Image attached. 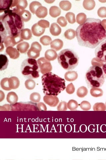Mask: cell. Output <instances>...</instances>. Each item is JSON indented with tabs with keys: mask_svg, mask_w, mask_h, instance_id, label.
Wrapping results in <instances>:
<instances>
[{
	"mask_svg": "<svg viewBox=\"0 0 106 160\" xmlns=\"http://www.w3.org/2000/svg\"><path fill=\"white\" fill-rule=\"evenodd\" d=\"M78 44L80 46L94 49L106 40V31L99 19L89 18L76 30Z\"/></svg>",
	"mask_w": 106,
	"mask_h": 160,
	"instance_id": "obj_1",
	"label": "cell"
},
{
	"mask_svg": "<svg viewBox=\"0 0 106 160\" xmlns=\"http://www.w3.org/2000/svg\"><path fill=\"white\" fill-rule=\"evenodd\" d=\"M4 13L0 17V25L4 27L9 35L16 37L20 35L25 24L19 14L11 9Z\"/></svg>",
	"mask_w": 106,
	"mask_h": 160,
	"instance_id": "obj_2",
	"label": "cell"
},
{
	"mask_svg": "<svg viewBox=\"0 0 106 160\" xmlns=\"http://www.w3.org/2000/svg\"><path fill=\"white\" fill-rule=\"evenodd\" d=\"M42 82L45 95L57 96L66 88L65 80L52 72L43 75Z\"/></svg>",
	"mask_w": 106,
	"mask_h": 160,
	"instance_id": "obj_3",
	"label": "cell"
},
{
	"mask_svg": "<svg viewBox=\"0 0 106 160\" xmlns=\"http://www.w3.org/2000/svg\"><path fill=\"white\" fill-rule=\"evenodd\" d=\"M87 86L89 88H99L105 82L103 71L101 67L94 65L87 71L85 76Z\"/></svg>",
	"mask_w": 106,
	"mask_h": 160,
	"instance_id": "obj_4",
	"label": "cell"
},
{
	"mask_svg": "<svg viewBox=\"0 0 106 160\" xmlns=\"http://www.w3.org/2000/svg\"><path fill=\"white\" fill-rule=\"evenodd\" d=\"M57 60L59 64L65 70H70L77 67L79 63V58L73 50L65 49L59 53Z\"/></svg>",
	"mask_w": 106,
	"mask_h": 160,
	"instance_id": "obj_5",
	"label": "cell"
},
{
	"mask_svg": "<svg viewBox=\"0 0 106 160\" xmlns=\"http://www.w3.org/2000/svg\"><path fill=\"white\" fill-rule=\"evenodd\" d=\"M37 61L35 59H27L23 62L21 71L23 76L28 79H37L40 75Z\"/></svg>",
	"mask_w": 106,
	"mask_h": 160,
	"instance_id": "obj_6",
	"label": "cell"
},
{
	"mask_svg": "<svg viewBox=\"0 0 106 160\" xmlns=\"http://www.w3.org/2000/svg\"><path fill=\"white\" fill-rule=\"evenodd\" d=\"M12 111H38L36 104L31 102H19L11 105Z\"/></svg>",
	"mask_w": 106,
	"mask_h": 160,
	"instance_id": "obj_7",
	"label": "cell"
},
{
	"mask_svg": "<svg viewBox=\"0 0 106 160\" xmlns=\"http://www.w3.org/2000/svg\"><path fill=\"white\" fill-rule=\"evenodd\" d=\"M96 58L100 61L106 63V40L102 42L95 51Z\"/></svg>",
	"mask_w": 106,
	"mask_h": 160,
	"instance_id": "obj_8",
	"label": "cell"
},
{
	"mask_svg": "<svg viewBox=\"0 0 106 160\" xmlns=\"http://www.w3.org/2000/svg\"><path fill=\"white\" fill-rule=\"evenodd\" d=\"M37 63L41 73L43 75L49 73L52 70V66L49 60L45 57H41L37 60Z\"/></svg>",
	"mask_w": 106,
	"mask_h": 160,
	"instance_id": "obj_9",
	"label": "cell"
},
{
	"mask_svg": "<svg viewBox=\"0 0 106 160\" xmlns=\"http://www.w3.org/2000/svg\"><path fill=\"white\" fill-rule=\"evenodd\" d=\"M42 50L41 45L37 42H33L31 48L27 53V55L29 58L36 59L40 55V52Z\"/></svg>",
	"mask_w": 106,
	"mask_h": 160,
	"instance_id": "obj_10",
	"label": "cell"
},
{
	"mask_svg": "<svg viewBox=\"0 0 106 160\" xmlns=\"http://www.w3.org/2000/svg\"><path fill=\"white\" fill-rule=\"evenodd\" d=\"M23 39L21 37L20 35L13 37V36L9 35L7 36L4 39L3 43H4L5 47H14L15 45L23 41Z\"/></svg>",
	"mask_w": 106,
	"mask_h": 160,
	"instance_id": "obj_11",
	"label": "cell"
},
{
	"mask_svg": "<svg viewBox=\"0 0 106 160\" xmlns=\"http://www.w3.org/2000/svg\"><path fill=\"white\" fill-rule=\"evenodd\" d=\"M43 100L47 104L51 107H55L58 104L59 100L56 96L46 95L44 97Z\"/></svg>",
	"mask_w": 106,
	"mask_h": 160,
	"instance_id": "obj_12",
	"label": "cell"
},
{
	"mask_svg": "<svg viewBox=\"0 0 106 160\" xmlns=\"http://www.w3.org/2000/svg\"><path fill=\"white\" fill-rule=\"evenodd\" d=\"M28 5V2L25 0L13 1L10 8L16 7L17 10L22 11L25 10Z\"/></svg>",
	"mask_w": 106,
	"mask_h": 160,
	"instance_id": "obj_13",
	"label": "cell"
},
{
	"mask_svg": "<svg viewBox=\"0 0 106 160\" xmlns=\"http://www.w3.org/2000/svg\"><path fill=\"white\" fill-rule=\"evenodd\" d=\"M6 53L10 58L13 59H16L19 58L20 56L19 51L16 48L10 47L7 48L6 50Z\"/></svg>",
	"mask_w": 106,
	"mask_h": 160,
	"instance_id": "obj_14",
	"label": "cell"
},
{
	"mask_svg": "<svg viewBox=\"0 0 106 160\" xmlns=\"http://www.w3.org/2000/svg\"><path fill=\"white\" fill-rule=\"evenodd\" d=\"M31 29L33 35L37 37H40L42 35L45 31V29L39 26L37 23H35L32 26Z\"/></svg>",
	"mask_w": 106,
	"mask_h": 160,
	"instance_id": "obj_15",
	"label": "cell"
},
{
	"mask_svg": "<svg viewBox=\"0 0 106 160\" xmlns=\"http://www.w3.org/2000/svg\"><path fill=\"white\" fill-rule=\"evenodd\" d=\"M9 63L7 57L4 54L0 55V70L4 71L7 68Z\"/></svg>",
	"mask_w": 106,
	"mask_h": 160,
	"instance_id": "obj_16",
	"label": "cell"
},
{
	"mask_svg": "<svg viewBox=\"0 0 106 160\" xmlns=\"http://www.w3.org/2000/svg\"><path fill=\"white\" fill-rule=\"evenodd\" d=\"M63 45L62 40L60 39H56L51 42V47L52 49L57 51L62 49Z\"/></svg>",
	"mask_w": 106,
	"mask_h": 160,
	"instance_id": "obj_17",
	"label": "cell"
},
{
	"mask_svg": "<svg viewBox=\"0 0 106 160\" xmlns=\"http://www.w3.org/2000/svg\"><path fill=\"white\" fill-rule=\"evenodd\" d=\"M19 97L16 94L13 92H9L7 96V101L11 105H14L17 103Z\"/></svg>",
	"mask_w": 106,
	"mask_h": 160,
	"instance_id": "obj_18",
	"label": "cell"
},
{
	"mask_svg": "<svg viewBox=\"0 0 106 160\" xmlns=\"http://www.w3.org/2000/svg\"><path fill=\"white\" fill-rule=\"evenodd\" d=\"M51 34L54 36H58L61 32L62 29L56 23L51 24L50 28Z\"/></svg>",
	"mask_w": 106,
	"mask_h": 160,
	"instance_id": "obj_19",
	"label": "cell"
},
{
	"mask_svg": "<svg viewBox=\"0 0 106 160\" xmlns=\"http://www.w3.org/2000/svg\"><path fill=\"white\" fill-rule=\"evenodd\" d=\"M1 7L0 11L1 13L2 12L10 10L13 1H1Z\"/></svg>",
	"mask_w": 106,
	"mask_h": 160,
	"instance_id": "obj_20",
	"label": "cell"
},
{
	"mask_svg": "<svg viewBox=\"0 0 106 160\" xmlns=\"http://www.w3.org/2000/svg\"><path fill=\"white\" fill-rule=\"evenodd\" d=\"M35 14L36 16L39 18H44L46 17L48 14L47 9L43 6H41L36 10Z\"/></svg>",
	"mask_w": 106,
	"mask_h": 160,
	"instance_id": "obj_21",
	"label": "cell"
},
{
	"mask_svg": "<svg viewBox=\"0 0 106 160\" xmlns=\"http://www.w3.org/2000/svg\"><path fill=\"white\" fill-rule=\"evenodd\" d=\"M19 14L23 22H28L31 19V14L28 11L24 10L21 11Z\"/></svg>",
	"mask_w": 106,
	"mask_h": 160,
	"instance_id": "obj_22",
	"label": "cell"
},
{
	"mask_svg": "<svg viewBox=\"0 0 106 160\" xmlns=\"http://www.w3.org/2000/svg\"><path fill=\"white\" fill-rule=\"evenodd\" d=\"M78 77V74L76 72L69 71L66 72L65 75V79L67 81L72 82L76 80Z\"/></svg>",
	"mask_w": 106,
	"mask_h": 160,
	"instance_id": "obj_23",
	"label": "cell"
},
{
	"mask_svg": "<svg viewBox=\"0 0 106 160\" xmlns=\"http://www.w3.org/2000/svg\"><path fill=\"white\" fill-rule=\"evenodd\" d=\"M29 44L26 42H23L18 44L17 46V49L22 54L25 53L28 51Z\"/></svg>",
	"mask_w": 106,
	"mask_h": 160,
	"instance_id": "obj_24",
	"label": "cell"
},
{
	"mask_svg": "<svg viewBox=\"0 0 106 160\" xmlns=\"http://www.w3.org/2000/svg\"><path fill=\"white\" fill-rule=\"evenodd\" d=\"M20 36L23 40H30L32 37L31 30L28 29H23L21 31Z\"/></svg>",
	"mask_w": 106,
	"mask_h": 160,
	"instance_id": "obj_25",
	"label": "cell"
},
{
	"mask_svg": "<svg viewBox=\"0 0 106 160\" xmlns=\"http://www.w3.org/2000/svg\"><path fill=\"white\" fill-rule=\"evenodd\" d=\"M10 86L11 89H16L19 87L20 82L19 78L16 77L9 78Z\"/></svg>",
	"mask_w": 106,
	"mask_h": 160,
	"instance_id": "obj_26",
	"label": "cell"
},
{
	"mask_svg": "<svg viewBox=\"0 0 106 160\" xmlns=\"http://www.w3.org/2000/svg\"><path fill=\"white\" fill-rule=\"evenodd\" d=\"M45 58L49 61H54L57 57V54L55 51L53 50H47L45 54Z\"/></svg>",
	"mask_w": 106,
	"mask_h": 160,
	"instance_id": "obj_27",
	"label": "cell"
},
{
	"mask_svg": "<svg viewBox=\"0 0 106 160\" xmlns=\"http://www.w3.org/2000/svg\"><path fill=\"white\" fill-rule=\"evenodd\" d=\"M95 5V2L93 0H85L83 2V7L86 10H93L94 8Z\"/></svg>",
	"mask_w": 106,
	"mask_h": 160,
	"instance_id": "obj_28",
	"label": "cell"
},
{
	"mask_svg": "<svg viewBox=\"0 0 106 160\" xmlns=\"http://www.w3.org/2000/svg\"><path fill=\"white\" fill-rule=\"evenodd\" d=\"M61 10L58 7L56 6H52L49 10V14L50 16L54 18L60 16L61 14Z\"/></svg>",
	"mask_w": 106,
	"mask_h": 160,
	"instance_id": "obj_29",
	"label": "cell"
},
{
	"mask_svg": "<svg viewBox=\"0 0 106 160\" xmlns=\"http://www.w3.org/2000/svg\"><path fill=\"white\" fill-rule=\"evenodd\" d=\"M1 88L5 91H10L11 90L10 86L9 78H5L1 81Z\"/></svg>",
	"mask_w": 106,
	"mask_h": 160,
	"instance_id": "obj_30",
	"label": "cell"
},
{
	"mask_svg": "<svg viewBox=\"0 0 106 160\" xmlns=\"http://www.w3.org/2000/svg\"><path fill=\"white\" fill-rule=\"evenodd\" d=\"M59 6L62 10L67 11L70 10L72 7L71 3L69 1H63L60 2Z\"/></svg>",
	"mask_w": 106,
	"mask_h": 160,
	"instance_id": "obj_31",
	"label": "cell"
},
{
	"mask_svg": "<svg viewBox=\"0 0 106 160\" xmlns=\"http://www.w3.org/2000/svg\"><path fill=\"white\" fill-rule=\"evenodd\" d=\"M76 35V31L72 29L66 30L64 33L65 37L69 40H72L75 37Z\"/></svg>",
	"mask_w": 106,
	"mask_h": 160,
	"instance_id": "obj_32",
	"label": "cell"
},
{
	"mask_svg": "<svg viewBox=\"0 0 106 160\" xmlns=\"http://www.w3.org/2000/svg\"><path fill=\"white\" fill-rule=\"evenodd\" d=\"M42 6L41 3L38 2H33L30 4V10L33 14H35L36 11L37 9Z\"/></svg>",
	"mask_w": 106,
	"mask_h": 160,
	"instance_id": "obj_33",
	"label": "cell"
},
{
	"mask_svg": "<svg viewBox=\"0 0 106 160\" xmlns=\"http://www.w3.org/2000/svg\"><path fill=\"white\" fill-rule=\"evenodd\" d=\"M88 92V90L86 87L82 86L78 89L77 94L79 97L84 98L87 95Z\"/></svg>",
	"mask_w": 106,
	"mask_h": 160,
	"instance_id": "obj_34",
	"label": "cell"
},
{
	"mask_svg": "<svg viewBox=\"0 0 106 160\" xmlns=\"http://www.w3.org/2000/svg\"><path fill=\"white\" fill-rule=\"evenodd\" d=\"M41 96L40 94L37 92H34L30 95V101L34 103H38L40 101Z\"/></svg>",
	"mask_w": 106,
	"mask_h": 160,
	"instance_id": "obj_35",
	"label": "cell"
},
{
	"mask_svg": "<svg viewBox=\"0 0 106 160\" xmlns=\"http://www.w3.org/2000/svg\"><path fill=\"white\" fill-rule=\"evenodd\" d=\"M87 20L86 15L84 13L78 14L76 17V22L81 25L83 24Z\"/></svg>",
	"mask_w": 106,
	"mask_h": 160,
	"instance_id": "obj_36",
	"label": "cell"
},
{
	"mask_svg": "<svg viewBox=\"0 0 106 160\" xmlns=\"http://www.w3.org/2000/svg\"><path fill=\"white\" fill-rule=\"evenodd\" d=\"M78 104L77 102L74 100H71L67 103V107L71 111L76 110L78 107Z\"/></svg>",
	"mask_w": 106,
	"mask_h": 160,
	"instance_id": "obj_37",
	"label": "cell"
},
{
	"mask_svg": "<svg viewBox=\"0 0 106 160\" xmlns=\"http://www.w3.org/2000/svg\"><path fill=\"white\" fill-rule=\"evenodd\" d=\"M41 43L44 46H48L52 42V40L49 36L44 35L40 38Z\"/></svg>",
	"mask_w": 106,
	"mask_h": 160,
	"instance_id": "obj_38",
	"label": "cell"
},
{
	"mask_svg": "<svg viewBox=\"0 0 106 160\" xmlns=\"http://www.w3.org/2000/svg\"><path fill=\"white\" fill-rule=\"evenodd\" d=\"M25 85L27 89L32 90L34 89L36 83L34 80L32 79H28L25 81Z\"/></svg>",
	"mask_w": 106,
	"mask_h": 160,
	"instance_id": "obj_39",
	"label": "cell"
},
{
	"mask_svg": "<svg viewBox=\"0 0 106 160\" xmlns=\"http://www.w3.org/2000/svg\"><path fill=\"white\" fill-rule=\"evenodd\" d=\"M90 92L91 94L95 97L101 96L103 94L102 90L98 88H92L90 90Z\"/></svg>",
	"mask_w": 106,
	"mask_h": 160,
	"instance_id": "obj_40",
	"label": "cell"
},
{
	"mask_svg": "<svg viewBox=\"0 0 106 160\" xmlns=\"http://www.w3.org/2000/svg\"><path fill=\"white\" fill-rule=\"evenodd\" d=\"M66 19L68 22L71 24H73L75 22V14L72 12H68L66 15Z\"/></svg>",
	"mask_w": 106,
	"mask_h": 160,
	"instance_id": "obj_41",
	"label": "cell"
},
{
	"mask_svg": "<svg viewBox=\"0 0 106 160\" xmlns=\"http://www.w3.org/2000/svg\"><path fill=\"white\" fill-rule=\"evenodd\" d=\"M81 108L84 111L89 110L91 108V105L88 102L84 101L82 102L80 105Z\"/></svg>",
	"mask_w": 106,
	"mask_h": 160,
	"instance_id": "obj_42",
	"label": "cell"
},
{
	"mask_svg": "<svg viewBox=\"0 0 106 160\" xmlns=\"http://www.w3.org/2000/svg\"><path fill=\"white\" fill-rule=\"evenodd\" d=\"M37 23L39 26L45 29L49 28L50 26L49 22L45 20H39Z\"/></svg>",
	"mask_w": 106,
	"mask_h": 160,
	"instance_id": "obj_43",
	"label": "cell"
},
{
	"mask_svg": "<svg viewBox=\"0 0 106 160\" xmlns=\"http://www.w3.org/2000/svg\"><path fill=\"white\" fill-rule=\"evenodd\" d=\"M57 22L62 27H65L67 25V22L64 17H59L57 20Z\"/></svg>",
	"mask_w": 106,
	"mask_h": 160,
	"instance_id": "obj_44",
	"label": "cell"
},
{
	"mask_svg": "<svg viewBox=\"0 0 106 160\" xmlns=\"http://www.w3.org/2000/svg\"><path fill=\"white\" fill-rule=\"evenodd\" d=\"M67 104L65 101L61 102L57 107V110L59 111H65L67 110Z\"/></svg>",
	"mask_w": 106,
	"mask_h": 160,
	"instance_id": "obj_45",
	"label": "cell"
},
{
	"mask_svg": "<svg viewBox=\"0 0 106 160\" xmlns=\"http://www.w3.org/2000/svg\"><path fill=\"white\" fill-rule=\"evenodd\" d=\"M98 16L101 18L106 17V7H102L98 11Z\"/></svg>",
	"mask_w": 106,
	"mask_h": 160,
	"instance_id": "obj_46",
	"label": "cell"
},
{
	"mask_svg": "<svg viewBox=\"0 0 106 160\" xmlns=\"http://www.w3.org/2000/svg\"><path fill=\"white\" fill-rule=\"evenodd\" d=\"M66 91L69 94H72L75 92V88L72 83L68 85L66 88Z\"/></svg>",
	"mask_w": 106,
	"mask_h": 160,
	"instance_id": "obj_47",
	"label": "cell"
},
{
	"mask_svg": "<svg viewBox=\"0 0 106 160\" xmlns=\"http://www.w3.org/2000/svg\"><path fill=\"white\" fill-rule=\"evenodd\" d=\"M38 110L40 111H46L47 108L46 105L43 102H39L37 104Z\"/></svg>",
	"mask_w": 106,
	"mask_h": 160,
	"instance_id": "obj_48",
	"label": "cell"
},
{
	"mask_svg": "<svg viewBox=\"0 0 106 160\" xmlns=\"http://www.w3.org/2000/svg\"><path fill=\"white\" fill-rule=\"evenodd\" d=\"M102 69L103 71L105 79H106V63L102 66Z\"/></svg>",
	"mask_w": 106,
	"mask_h": 160,
	"instance_id": "obj_49",
	"label": "cell"
},
{
	"mask_svg": "<svg viewBox=\"0 0 106 160\" xmlns=\"http://www.w3.org/2000/svg\"><path fill=\"white\" fill-rule=\"evenodd\" d=\"M102 25L106 31V20H104L102 21Z\"/></svg>",
	"mask_w": 106,
	"mask_h": 160,
	"instance_id": "obj_50",
	"label": "cell"
},
{
	"mask_svg": "<svg viewBox=\"0 0 106 160\" xmlns=\"http://www.w3.org/2000/svg\"><path fill=\"white\" fill-rule=\"evenodd\" d=\"M105 106H106V102H105Z\"/></svg>",
	"mask_w": 106,
	"mask_h": 160,
	"instance_id": "obj_51",
	"label": "cell"
}]
</instances>
